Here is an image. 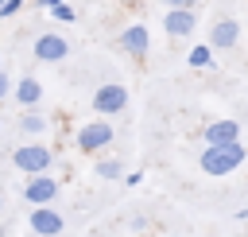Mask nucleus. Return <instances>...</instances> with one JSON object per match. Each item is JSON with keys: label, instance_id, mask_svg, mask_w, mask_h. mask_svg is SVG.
<instances>
[{"label": "nucleus", "instance_id": "1", "mask_svg": "<svg viewBox=\"0 0 248 237\" xmlns=\"http://www.w3.org/2000/svg\"><path fill=\"white\" fill-rule=\"evenodd\" d=\"M248 159V148L244 144H217V148H205L202 155H198V163H202V171L205 175H232L240 163Z\"/></svg>", "mask_w": 248, "mask_h": 237}, {"label": "nucleus", "instance_id": "2", "mask_svg": "<svg viewBox=\"0 0 248 237\" xmlns=\"http://www.w3.org/2000/svg\"><path fill=\"white\" fill-rule=\"evenodd\" d=\"M12 167L23 171L27 179H31V175H46V171L54 167V148H46V144H39V140L19 144V148L12 152Z\"/></svg>", "mask_w": 248, "mask_h": 237}, {"label": "nucleus", "instance_id": "3", "mask_svg": "<svg viewBox=\"0 0 248 237\" xmlns=\"http://www.w3.org/2000/svg\"><path fill=\"white\" fill-rule=\"evenodd\" d=\"M74 144H78V152H85V155H93V152H105V148L112 144V124H108L105 117H101V120H85V124L78 128Z\"/></svg>", "mask_w": 248, "mask_h": 237}, {"label": "nucleus", "instance_id": "4", "mask_svg": "<svg viewBox=\"0 0 248 237\" xmlns=\"http://www.w3.org/2000/svg\"><path fill=\"white\" fill-rule=\"evenodd\" d=\"M124 109H128V89L120 82H105L93 89V113L97 117H116Z\"/></svg>", "mask_w": 248, "mask_h": 237}, {"label": "nucleus", "instance_id": "5", "mask_svg": "<svg viewBox=\"0 0 248 237\" xmlns=\"http://www.w3.org/2000/svg\"><path fill=\"white\" fill-rule=\"evenodd\" d=\"M23 198L31 202V206H54V198H58V179L46 171V175H31L27 183H23Z\"/></svg>", "mask_w": 248, "mask_h": 237}, {"label": "nucleus", "instance_id": "6", "mask_svg": "<svg viewBox=\"0 0 248 237\" xmlns=\"http://www.w3.org/2000/svg\"><path fill=\"white\" fill-rule=\"evenodd\" d=\"M27 225H31V233H35V237H58L66 221H62V214H58L54 206H31Z\"/></svg>", "mask_w": 248, "mask_h": 237}, {"label": "nucleus", "instance_id": "7", "mask_svg": "<svg viewBox=\"0 0 248 237\" xmlns=\"http://www.w3.org/2000/svg\"><path fill=\"white\" fill-rule=\"evenodd\" d=\"M31 51H35V58H39V62H62V58L70 54V43H66L58 31H43V35L35 39V47H31Z\"/></svg>", "mask_w": 248, "mask_h": 237}, {"label": "nucleus", "instance_id": "8", "mask_svg": "<svg viewBox=\"0 0 248 237\" xmlns=\"http://www.w3.org/2000/svg\"><path fill=\"white\" fill-rule=\"evenodd\" d=\"M147 47H151V35H147V27H143V23H128V27L120 31V51H124V54L143 58V54H147Z\"/></svg>", "mask_w": 248, "mask_h": 237}, {"label": "nucleus", "instance_id": "9", "mask_svg": "<svg viewBox=\"0 0 248 237\" xmlns=\"http://www.w3.org/2000/svg\"><path fill=\"white\" fill-rule=\"evenodd\" d=\"M202 136H205V148H217V144H240V124H236V120H209Z\"/></svg>", "mask_w": 248, "mask_h": 237}, {"label": "nucleus", "instance_id": "10", "mask_svg": "<svg viewBox=\"0 0 248 237\" xmlns=\"http://www.w3.org/2000/svg\"><path fill=\"white\" fill-rule=\"evenodd\" d=\"M236 39H240V23H236V19H217L205 47H209V51H229V47H236Z\"/></svg>", "mask_w": 248, "mask_h": 237}, {"label": "nucleus", "instance_id": "11", "mask_svg": "<svg viewBox=\"0 0 248 237\" xmlns=\"http://www.w3.org/2000/svg\"><path fill=\"white\" fill-rule=\"evenodd\" d=\"M163 27H167L170 39H186V35L198 27V16H194V12H167V16H163Z\"/></svg>", "mask_w": 248, "mask_h": 237}, {"label": "nucleus", "instance_id": "12", "mask_svg": "<svg viewBox=\"0 0 248 237\" xmlns=\"http://www.w3.org/2000/svg\"><path fill=\"white\" fill-rule=\"evenodd\" d=\"M16 101H19L23 109H35V105L43 101V82H39V78H31V74H27V78H19V82H16Z\"/></svg>", "mask_w": 248, "mask_h": 237}, {"label": "nucleus", "instance_id": "13", "mask_svg": "<svg viewBox=\"0 0 248 237\" xmlns=\"http://www.w3.org/2000/svg\"><path fill=\"white\" fill-rule=\"evenodd\" d=\"M19 128H23L27 136H46V128H50V120H46L43 113H35V109H27V113L19 117Z\"/></svg>", "mask_w": 248, "mask_h": 237}, {"label": "nucleus", "instance_id": "14", "mask_svg": "<svg viewBox=\"0 0 248 237\" xmlns=\"http://www.w3.org/2000/svg\"><path fill=\"white\" fill-rule=\"evenodd\" d=\"M186 62H190L194 70H205V66H213V51H209L205 43H198V47H190V54H186Z\"/></svg>", "mask_w": 248, "mask_h": 237}, {"label": "nucleus", "instance_id": "15", "mask_svg": "<svg viewBox=\"0 0 248 237\" xmlns=\"http://www.w3.org/2000/svg\"><path fill=\"white\" fill-rule=\"evenodd\" d=\"M97 179H108V183L124 179V167H120V159H101V163H97Z\"/></svg>", "mask_w": 248, "mask_h": 237}, {"label": "nucleus", "instance_id": "16", "mask_svg": "<svg viewBox=\"0 0 248 237\" xmlns=\"http://www.w3.org/2000/svg\"><path fill=\"white\" fill-rule=\"evenodd\" d=\"M50 16H54L58 23H74V19H78V12H74L70 4H58V8H50Z\"/></svg>", "mask_w": 248, "mask_h": 237}, {"label": "nucleus", "instance_id": "17", "mask_svg": "<svg viewBox=\"0 0 248 237\" xmlns=\"http://www.w3.org/2000/svg\"><path fill=\"white\" fill-rule=\"evenodd\" d=\"M163 4H167V12H194L198 0H163Z\"/></svg>", "mask_w": 248, "mask_h": 237}, {"label": "nucleus", "instance_id": "18", "mask_svg": "<svg viewBox=\"0 0 248 237\" xmlns=\"http://www.w3.org/2000/svg\"><path fill=\"white\" fill-rule=\"evenodd\" d=\"M23 4H27V0H4V4H0V19H4V16H16Z\"/></svg>", "mask_w": 248, "mask_h": 237}, {"label": "nucleus", "instance_id": "19", "mask_svg": "<svg viewBox=\"0 0 248 237\" xmlns=\"http://www.w3.org/2000/svg\"><path fill=\"white\" fill-rule=\"evenodd\" d=\"M140 183H143L140 171H128V175H124V186H140Z\"/></svg>", "mask_w": 248, "mask_h": 237}, {"label": "nucleus", "instance_id": "20", "mask_svg": "<svg viewBox=\"0 0 248 237\" xmlns=\"http://www.w3.org/2000/svg\"><path fill=\"white\" fill-rule=\"evenodd\" d=\"M31 4H35V8H58L62 0H31Z\"/></svg>", "mask_w": 248, "mask_h": 237}, {"label": "nucleus", "instance_id": "21", "mask_svg": "<svg viewBox=\"0 0 248 237\" xmlns=\"http://www.w3.org/2000/svg\"><path fill=\"white\" fill-rule=\"evenodd\" d=\"M8 89H12V82H8V78H4V70H0V101H4V93H8Z\"/></svg>", "mask_w": 248, "mask_h": 237}, {"label": "nucleus", "instance_id": "22", "mask_svg": "<svg viewBox=\"0 0 248 237\" xmlns=\"http://www.w3.org/2000/svg\"><path fill=\"white\" fill-rule=\"evenodd\" d=\"M0 237H8V229H4V225H0Z\"/></svg>", "mask_w": 248, "mask_h": 237}, {"label": "nucleus", "instance_id": "23", "mask_svg": "<svg viewBox=\"0 0 248 237\" xmlns=\"http://www.w3.org/2000/svg\"><path fill=\"white\" fill-rule=\"evenodd\" d=\"M120 4H140V0H120Z\"/></svg>", "mask_w": 248, "mask_h": 237}, {"label": "nucleus", "instance_id": "24", "mask_svg": "<svg viewBox=\"0 0 248 237\" xmlns=\"http://www.w3.org/2000/svg\"><path fill=\"white\" fill-rule=\"evenodd\" d=\"M0 210H4V194H0Z\"/></svg>", "mask_w": 248, "mask_h": 237}, {"label": "nucleus", "instance_id": "25", "mask_svg": "<svg viewBox=\"0 0 248 237\" xmlns=\"http://www.w3.org/2000/svg\"><path fill=\"white\" fill-rule=\"evenodd\" d=\"M0 124H4V117H0Z\"/></svg>", "mask_w": 248, "mask_h": 237}, {"label": "nucleus", "instance_id": "26", "mask_svg": "<svg viewBox=\"0 0 248 237\" xmlns=\"http://www.w3.org/2000/svg\"><path fill=\"white\" fill-rule=\"evenodd\" d=\"M0 4H4V0H0Z\"/></svg>", "mask_w": 248, "mask_h": 237}]
</instances>
